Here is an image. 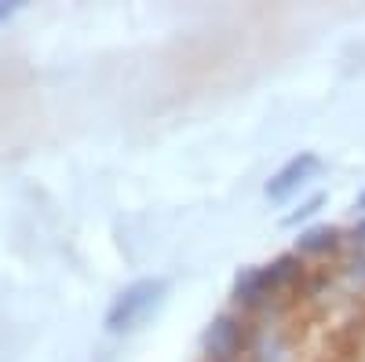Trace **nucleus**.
Segmentation results:
<instances>
[{"label": "nucleus", "instance_id": "f257e3e1", "mask_svg": "<svg viewBox=\"0 0 365 362\" xmlns=\"http://www.w3.org/2000/svg\"><path fill=\"white\" fill-rule=\"evenodd\" d=\"M168 293V278L154 275V278H139L132 286H125L117 296H113V304L106 308V333H128V329H135L150 311H154L161 304V296Z\"/></svg>", "mask_w": 365, "mask_h": 362}, {"label": "nucleus", "instance_id": "f03ea898", "mask_svg": "<svg viewBox=\"0 0 365 362\" xmlns=\"http://www.w3.org/2000/svg\"><path fill=\"white\" fill-rule=\"evenodd\" d=\"M205 358L208 362H237L245 351V322L234 315H216L205 329Z\"/></svg>", "mask_w": 365, "mask_h": 362}, {"label": "nucleus", "instance_id": "7ed1b4c3", "mask_svg": "<svg viewBox=\"0 0 365 362\" xmlns=\"http://www.w3.org/2000/svg\"><path fill=\"white\" fill-rule=\"evenodd\" d=\"M322 172V158L314 154V150H299L296 158H289L278 172H274L270 179H267V187H263V194L270 198V201H289L307 179H314Z\"/></svg>", "mask_w": 365, "mask_h": 362}, {"label": "nucleus", "instance_id": "20e7f679", "mask_svg": "<svg viewBox=\"0 0 365 362\" xmlns=\"http://www.w3.org/2000/svg\"><path fill=\"white\" fill-rule=\"evenodd\" d=\"M274 289L263 275V267H245L241 275L234 278V300L237 304H245V308H259L263 300H270Z\"/></svg>", "mask_w": 365, "mask_h": 362}, {"label": "nucleus", "instance_id": "39448f33", "mask_svg": "<svg viewBox=\"0 0 365 362\" xmlns=\"http://www.w3.org/2000/svg\"><path fill=\"white\" fill-rule=\"evenodd\" d=\"M252 362H289V341L278 326H263L249 348Z\"/></svg>", "mask_w": 365, "mask_h": 362}, {"label": "nucleus", "instance_id": "423d86ee", "mask_svg": "<svg viewBox=\"0 0 365 362\" xmlns=\"http://www.w3.org/2000/svg\"><path fill=\"white\" fill-rule=\"evenodd\" d=\"M263 275H267V282H270L274 293L292 289V286L303 278V260H299V253H285V256H278V260L263 263Z\"/></svg>", "mask_w": 365, "mask_h": 362}, {"label": "nucleus", "instance_id": "0eeeda50", "mask_svg": "<svg viewBox=\"0 0 365 362\" xmlns=\"http://www.w3.org/2000/svg\"><path fill=\"white\" fill-rule=\"evenodd\" d=\"M340 246V231L336 227H311L296 238V253L299 256H322V253H332Z\"/></svg>", "mask_w": 365, "mask_h": 362}, {"label": "nucleus", "instance_id": "6e6552de", "mask_svg": "<svg viewBox=\"0 0 365 362\" xmlns=\"http://www.w3.org/2000/svg\"><path fill=\"white\" fill-rule=\"evenodd\" d=\"M329 198L325 194H311L307 201H299V208H292V213L282 220L285 227H299V223H307V220H314L318 213H322V205H325Z\"/></svg>", "mask_w": 365, "mask_h": 362}, {"label": "nucleus", "instance_id": "1a4fd4ad", "mask_svg": "<svg viewBox=\"0 0 365 362\" xmlns=\"http://www.w3.org/2000/svg\"><path fill=\"white\" fill-rule=\"evenodd\" d=\"M347 275H351L354 282H361V286H365V253H358V256L347 263Z\"/></svg>", "mask_w": 365, "mask_h": 362}, {"label": "nucleus", "instance_id": "9d476101", "mask_svg": "<svg viewBox=\"0 0 365 362\" xmlns=\"http://www.w3.org/2000/svg\"><path fill=\"white\" fill-rule=\"evenodd\" d=\"M19 8H22L19 0H0V22H8V19H11Z\"/></svg>", "mask_w": 365, "mask_h": 362}, {"label": "nucleus", "instance_id": "9b49d317", "mask_svg": "<svg viewBox=\"0 0 365 362\" xmlns=\"http://www.w3.org/2000/svg\"><path fill=\"white\" fill-rule=\"evenodd\" d=\"M354 241H361V246H365V220L354 227Z\"/></svg>", "mask_w": 365, "mask_h": 362}, {"label": "nucleus", "instance_id": "f8f14e48", "mask_svg": "<svg viewBox=\"0 0 365 362\" xmlns=\"http://www.w3.org/2000/svg\"><path fill=\"white\" fill-rule=\"evenodd\" d=\"M358 208H365V191H361V194H358Z\"/></svg>", "mask_w": 365, "mask_h": 362}]
</instances>
